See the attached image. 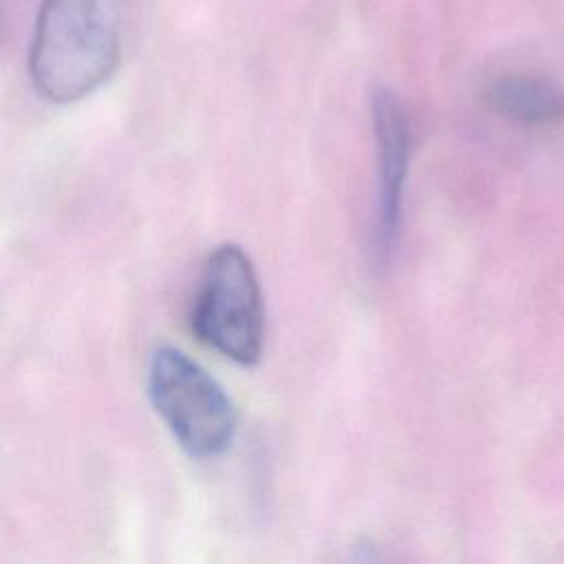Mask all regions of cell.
Returning a JSON list of instances; mask_svg holds the SVG:
<instances>
[{"label":"cell","instance_id":"obj_2","mask_svg":"<svg viewBox=\"0 0 564 564\" xmlns=\"http://www.w3.org/2000/svg\"><path fill=\"white\" fill-rule=\"evenodd\" d=\"M148 397L192 458H214L231 445L238 419L229 394L183 350L154 348L148 361Z\"/></svg>","mask_w":564,"mask_h":564},{"label":"cell","instance_id":"obj_1","mask_svg":"<svg viewBox=\"0 0 564 564\" xmlns=\"http://www.w3.org/2000/svg\"><path fill=\"white\" fill-rule=\"evenodd\" d=\"M123 0H42L29 48V75L51 104H75L119 66Z\"/></svg>","mask_w":564,"mask_h":564},{"label":"cell","instance_id":"obj_4","mask_svg":"<svg viewBox=\"0 0 564 564\" xmlns=\"http://www.w3.org/2000/svg\"><path fill=\"white\" fill-rule=\"evenodd\" d=\"M372 130L377 143V216H375V249L386 258L397 240L401 223L403 185L410 163V123L401 99L383 86L372 93Z\"/></svg>","mask_w":564,"mask_h":564},{"label":"cell","instance_id":"obj_6","mask_svg":"<svg viewBox=\"0 0 564 564\" xmlns=\"http://www.w3.org/2000/svg\"><path fill=\"white\" fill-rule=\"evenodd\" d=\"M348 564H383V557L372 542L359 540L348 555Z\"/></svg>","mask_w":564,"mask_h":564},{"label":"cell","instance_id":"obj_3","mask_svg":"<svg viewBox=\"0 0 564 564\" xmlns=\"http://www.w3.org/2000/svg\"><path fill=\"white\" fill-rule=\"evenodd\" d=\"M189 324L192 333L223 357L240 366L260 359L264 304L253 264L238 245L225 242L209 253Z\"/></svg>","mask_w":564,"mask_h":564},{"label":"cell","instance_id":"obj_5","mask_svg":"<svg viewBox=\"0 0 564 564\" xmlns=\"http://www.w3.org/2000/svg\"><path fill=\"white\" fill-rule=\"evenodd\" d=\"M487 101L520 126L542 128L564 121V90L540 75L507 73L489 84Z\"/></svg>","mask_w":564,"mask_h":564}]
</instances>
